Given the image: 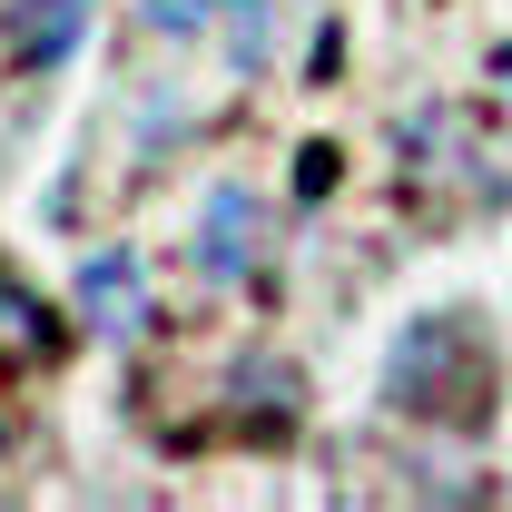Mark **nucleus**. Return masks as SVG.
I'll use <instances>...</instances> for the list:
<instances>
[{"label":"nucleus","mask_w":512,"mask_h":512,"mask_svg":"<svg viewBox=\"0 0 512 512\" xmlns=\"http://www.w3.org/2000/svg\"><path fill=\"white\" fill-rule=\"evenodd\" d=\"M256 227H266V207H256V188H207V207H197V276H217V286H237L256 266Z\"/></svg>","instance_id":"2"},{"label":"nucleus","mask_w":512,"mask_h":512,"mask_svg":"<svg viewBox=\"0 0 512 512\" xmlns=\"http://www.w3.org/2000/svg\"><path fill=\"white\" fill-rule=\"evenodd\" d=\"M79 306H89L99 335H138V325H148V266H138V247H99L89 256V266H79Z\"/></svg>","instance_id":"3"},{"label":"nucleus","mask_w":512,"mask_h":512,"mask_svg":"<svg viewBox=\"0 0 512 512\" xmlns=\"http://www.w3.org/2000/svg\"><path fill=\"white\" fill-rule=\"evenodd\" d=\"M0 444H10V424H0Z\"/></svg>","instance_id":"8"},{"label":"nucleus","mask_w":512,"mask_h":512,"mask_svg":"<svg viewBox=\"0 0 512 512\" xmlns=\"http://www.w3.org/2000/svg\"><path fill=\"white\" fill-rule=\"evenodd\" d=\"M483 384H493V365H483V335H473L463 306L414 316L404 335H394V365H384V404H394V414L483 424Z\"/></svg>","instance_id":"1"},{"label":"nucleus","mask_w":512,"mask_h":512,"mask_svg":"<svg viewBox=\"0 0 512 512\" xmlns=\"http://www.w3.org/2000/svg\"><path fill=\"white\" fill-rule=\"evenodd\" d=\"M0 20H10V60H20V69H60L69 50H79L89 0H10Z\"/></svg>","instance_id":"4"},{"label":"nucleus","mask_w":512,"mask_h":512,"mask_svg":"<svg viewBox=\"0 0 512 512\" xmlns=\"http://www.w3.org/2000/svg\"><path fill=\"white\" fill-rule=\"evenodd\" d=\"M50 355H60V316H50V296L20 286V276H0V365H50Z\"/></svg>","instance_id":"5"},{"label":"nucleus","mask_w":512,"mask_h":512,"mask_svg":"<svg viewBox=\"0 0 512 512\" xmlns=\"http://www.w3.org/2000/svg\"><path fill=\"white\" fill-rule=\"evenodd\" d=\"M217 20H227V60H237V69L266 60V40H276V0H217Z\"/></svg>","instance_id":"6"},{"label":"nucleus","mask_w":512,"mask_h":512,"mask_svg":"<svg viewBox=\"0 0 512 512\" xmlns=\"http://www.w3.org/2000/svg\"><path fill=\"white\" fill-rule=\"evenodd\" d=\"M138 20H148V30H168V40H197V30L217 20V0H138Z\"/></svg>","instance_id":"7"},{"label":"nucleus","mask_w":512,"mask_h":512,"mask_svg":"<svg viewBox=\"0 0 512 512\" xmlns=\"http://www.w3.org/2000/svg\"><path fill=\"white\" fill-rule=\"evenodd\" d=\"M503 79H512V60H503Z\"/></svg>","instance_id":"9"}]
</instances>
